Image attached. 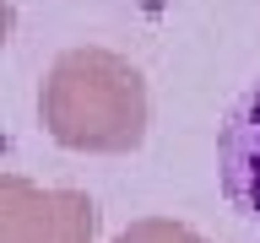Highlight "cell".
I'll return each instance as SVG.
<instances>
[{
    "label": "cell",
    "mask_w": 260,
    "mask_h": 243,
    "mask_svg": "<svg viewBox=\"0 0 260 243\" xmlns=\"http://www.w3.org/2000/svg\"><path fill=\"white\" fill-rule=\"evenodd\" d=\"M38 113L65 151L119 157L146 135V81L109 49H65L44 76Z\"/></svg>",
    "instance_id": "1"
},
{
    "label": "cell",
    "mask_w": 260,
    "mask_h": 243,
    "mask_svg": "<svg viewBox=\"0 0 260 243\" xmlns=\"http://www.w3.org/2000/svg\"><path fill=\"white\" fill-rule=\"evenodd\" d=\"M98 211L76 189H38L27 178H0V243H92Z\"/></svg>",
    "instance_id": "2"
},
{
    "label": "cell",
    "mask_w": 260,
    "mask_h": 243,
    "mask_svg": "<svg viewBox=\"0 0 260 243\" xmlns=\"http://www.w3.org/2000/svg\"><path fill=\"white\" fill-rule=\"evenodd\" d=\"M217 178L228 206L260 227V81L228 108L217 130Z\"/></svg>",
    "instance_id": "3"
},
{
    "label": "cell",
    "mask_w": 260,
    "mask_h": 243,
    "mask_svg": "<svg viewBox=\"0 0 260 243\" xmlns=\"http://www.w3.org/2000/svg\"><path fill=\"white\" fill-rule=\"evenodd\" d=\"M114 243H206V238H201L195 227H184V222H168V216H141V222H130Z\"/></svg>",
    "instance_id": "4"
}]
</instances>
